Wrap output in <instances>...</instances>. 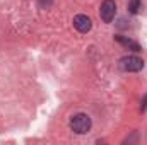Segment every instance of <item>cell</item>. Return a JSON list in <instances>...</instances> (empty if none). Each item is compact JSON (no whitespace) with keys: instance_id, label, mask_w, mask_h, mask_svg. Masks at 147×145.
Returning <instances> with one entry per match:
<instances>
[{"instance_id":"cell-2","label":"cell","mask_w":147,"mask_h":145,"mask_svg":"<svg viewBox=\"0 0 147 145\" xmlns=\"http://www.w3.org/2000/svg\"><path fill=\"white\" fill-rule=\"evenodd\" d=\"M120 67L125 72H140L144 68V60L135 56V55H128V56H123L120 60Z\"/></svg>"},{"instance_id":"cell-5","label":"cell","mask_w":147,"mask_h":145,"mask_svg":"<svg viewBox=\"0 0 147 145\" xmlns=\"http://www.w3.org/2000/svg\"><path fill=\"white\" fill-rule=\"evenodd\" d=\"M115 39L120 43V44H123L125 48H130L132 51H140L142 48H140V44L139 43H135V41H132L130 38H125V36H115Z\"/></svg>"},{"instance_id":"cell-4","label":"cell","mask_w":147,"mask_h":145,"mask_svg":"<svg viewBox=\"0 0 147 145\" xmlns=\"http://www.w3.org/2000/svg\"><path fill=\"white\" fill-rule=\"evenodd\" d=\"M74 28H75L79 33H89L91 28H92V22H91V19H89L87 15L79 14V15L74 17Z\"/></svg>"},{"instance_id":"cell-3","label":"cell","mask_w":147,"mask_h":145,"mask_svg":"<svg viewBox=\"0 0 147 145\" xmlns=\"http://www.w3.org/2000/svg\"><path fill=\"white\" fill-rule=\"evenodd\" d=\"M115 14H116V3L115 0H105L101 3V9H99V15L105 22H111L115 19Z\"/></svg>"},{"instance_id":"cell-1","label":"cell","mask_w":147,"mask_h":145,"mask_svg":"<svg viewBox=\"0 0 147 145\" xmlns=\"http://www.w3.org/2000/svg\"><path fill=\"white\" fill-rule=\"evenodd\" d=\"M91 125H92V121H91L89 114H86V113H79V114L72 116V119H70V128H72V132L79 133V135L87 133V132L91 130Z\"/></svg>"},{"instance_id":"cell-6","label":"cell","mask_w":147,"mask_h":145,"mask_svg":"<svg viewBox=\"0 0 147 145\" xmlns=\"http://www.w3.org/2000/svg\"><path fill=\"white\" fill-rule=\"evenodd\" d=\"M139 9H140V0H130V3H128V10H130V14H137Z\"/></svg>"},{"instance_id":"cell-7","label":"cell","mask_w":147,"mask_h":145,"mask_svg":"<svg viewBox=\"0 0 147 145\" xmlns=\"http://www.w3.org/2000/svg\"><path fill=\"white\" fill-rule=\"evenodd\" d=\"M39 5L46 9V7H50V5H51V0H39Z\"/></svg>"}]
</instances>
